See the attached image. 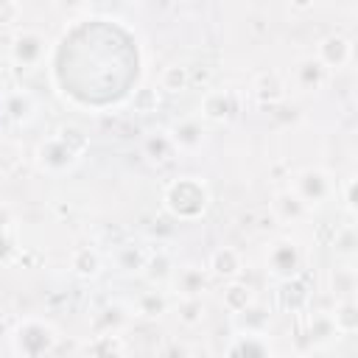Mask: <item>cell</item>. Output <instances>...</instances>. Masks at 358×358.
Here are the masks:
<instances>
[{
	"instance_id": "1",
	"label": "cell",
	"mask_w": 358,
	"mask_h": 358,
	"mask_svg": "<svg viewBox=\"0 0 358 358\" xmlns=\"http://www.w3.org/2000/svg\"><path fill=\"white\" fill-rule=\"evenodd\" d=\"M87 148H90V137L78 126H64L62 131L36 143L34 165L48 176H64L73 168H78Z\"/></svg>"
},
{
	"instance_id": "2",
	"label": "cell",
	"mask_w": 358,
	"mask_h": 358,
	"mask_svg": "<svg viewBox=\"0 0 358 358\" xmlns=\"http://www.w3.org/2000/svg\"><path fill=\"white\" fill-rule=\"evenodd\" d=\"M213 204L210 185L201 176H179L165 185L162 190V207L173 221H199Z\"/></svg>"
},
{
	"instance_id": "3",
	"label": "cell",
	"mask_w": 358,
	"mask_h": 358,
	"mask_svg": "<svg viewBox=\"0 0 358 358\" xmlns=\"http://www.w3.org/2000/svg\"><path fill=\"white\" fill-rule=\"evenodd\" d=\"M8 338H11V350L17 358H50L62 336L56 324L42 316H22L14 322Z\"/></svg>"
},
{
	"instance_id": "4",
	"label": "cell",
	"mask_w": 358,
	"mask_h": 358,
	"mask_svg": "<svg viewBox=\"0 0 358 358\" xmlns=\"http://www.w3.org/2000/svg\"><path fill=\"white\" fill-rule=\"evenodd\" d=\"M336 179L327 168H319V165H310V168H299L296 173L288 176V190L308 207H322L324 201H330L336 196Z\"/></svg>"
},
{
	"instance_id": "5",
	"label": "cell",
	"mask_w": 358,
	"mask_h": 358,
	"mask_svg": "<svg viewBox=\"0 0 358 358\" xmlns=\"http://www.w3.org/2000/svg\"><path fill=\"white\" fill-rule=\"evenodd\" d=\"M263 263H266V271H268L271 280L288 282V280H296L299 277L302 263H305V255H302L299 241H294L291 235H280V238H274L266 246Z\"/></svg>"
},
{
	"instance_id": "6",
	"label": "cell",
	"mask_w": 358,
	"mask_h": 358,
	"mask_svg": "<svg viewBox=\"0 0 358 358\" xmlns=\"http://www.w3.org/2000/svg\"><path fill=\"white\" fill-rule=\"evenodd\" d=\"M48 36L36 28H17L8 42V59L14 67L36 70L48 56Z\"/></svg>"
},
{
	"instance_id": "7",
	"label": "cell",
	"mask_w": 358,
	"mask_h": 358,
	"mask_svg": "<svg viewBox=\"0 0 358 358\" xmlns=\"http://www.w3.org/2000/svg\"><path fill=\"white\" fill-rule=\"evenodd\" d=\"M168 288H171L173 299H201L204 291L210 288V274L199 263H182V266H176Z\"/></svg>"
},
{
	"instance_id": "8",
	"label": "cell",
	"mask_w": 358,
	"mask_h": 358,
	"mask_svg": "<svg viewBox=\"0 0 358 358\" xmlns=\"http://www.w3.org/2000/svg\"><path fill=\"white\" fill-rule=\"evenodd\" d=\"M352 53H355L352 39L347 34H341V31H330L316 42V53L313 56L333 73V70H344L352 62Z\"/></svg>"
},
{
	"instance_id": "9",
	"label": "cell",
	"mask_w": 358,
	"mask_h": 358,
	"mask_svg": "<svg viewBox=\"0 0 358 358\" xmlns=\"http://www.w3.org/2000/svg\"><path fill=\"white\" fill-rule=\"evenodd\" d=\"M165 131H168V137H171V143L179 154H196V151H201V145L207 140V129L199 120V115L176 117Z\"/></svg>"
},
{
	"instance_id": "10",
	"label": "cell",
	"mask_w": 358,
	"mask_h": 358,
	"mask_svg": "<svg viewBox=\"0 0 358 358\" xmlns=\"http://www.w3.org/2000/svg\"><path fill=\"white\" fill-rule=\"evenodd\" d=\"M327 81H330V70L316 56H302L291 67V87L302 95H313V92L324 90Z\"/></svg>"
},
{
	"instance_id": "11",
	"label": "cell",
	"mask_w": 358,
	"mask_h": 358,
	"mask_svg": "<svg viewBox=\"0 0 358 358\" xmlns=\"http://www.w3.org/2000/svg\"><path fill=\"white\" fill-rule=\"evenodd\" d=\"M0 112L14 126H28L36 117V98L28 90H6L0 92Z\"/></svg>"
},
{
	"instance_id": "12",
	"label": "cell",
	"mask_w": 358,
	"mask_h": 358,
	"mask_svg": "<svg viewBox=\"0 0 358 358\" xmlns=\"http://www.w3.org/2000/svg\"><path fill=\"white\" fill-rule=\"evenodd\" d=\"M274 352V344L268 333H232L227 341L224 358H268Z\"/></svg>"
},
{
	"instance_id": "13",
	"label": "cell",
	"mask_w": 358,
	"mask_h": 358,
	"mask_svg": "<svg viewBox=\"0 0 358 358\" xmlns=\"http://www.w3.org/2000/svg\"><path fill=\"white\" fill-rule=\"evenodd\" d=\"M238 112V101L229 90H210L199 103V120L207 123H229Z\"/></svg>"
},
{
	"instance_id": "14",
	"label": "cell",
	"mask_w": 358,
	"mask_h": 358,
	"mask_svg": "<svg viewBox=\"0 0 358 358\" xmlns=\"http://www.w3.org/2000/svg\"><path fill=\"white\" fill-rule=\"evenodd\" d=\"M204 268H207L210 280L232 282V280H241V274H243V257L235 246H218V249H213Z\"/></svg>"
},
{
	"instance_id": "15",
	"label": "cell",
	"mask_w": 358,
	"mask_h": 358,
	"mask_svg": "<svg viewBox=\"0 0 358 358\" xmlns=\"http://www.w3.org/2000/svg\"><path fill=\"white\" fill-rule=\"evenodd\" d=\"M131 322V308L123 302H109L92 316V336H120Z\"/></svg>"
},
{
	"instance_id": "16",
	"label": "cell",
	"mask_w": 358,
	"mask_h": 358,
	"mask_svg": "<svg viewBox=\"0 0 358 358\" xmlns=\"http://www.w3.org/2000/svg\"><path fill=\"white\" fill-rule=\"evenodd\" d=\"M302 333H305L308 344L316 347V350H324V347H330V344H336L341 338L336 324H333L330 310H310L305 324H302Z\"/></svg>"
},
{
	"instance_id": "17",
	"label": "cell",
	"mask_w": 358,
	"mask_h": 358,
	"mask_svg": "<svg viewBox=\"0 0 358 358\" xmlns=\"http://www.w3.org/2000/svg\"><path fill=\"white\" fill-rule=\"evenodd\" d=\"M285 92H288V84L282 81V76L277 70H263L252 81V98L260 106H271V109L280 106L285 101Z\"/></svg>"
},
{
	"instance_id": "18",
	"label": "cell",
	"mask_w": 358,
	"mask_h": 358,
	"mask_svg": "<svg viewBox=\"0 0 358 358\" xmlns=\"http://www.w3.org/2000/svg\"><path fill=\"white\" fill-rule=\"evenodd\" d=\"M129 308H131V316H140V319H162L165 313H171L173 299L162 288H148V291L137 294Z\"/></svg>"
},
{
	"instance_id": "19",
	"label": "cell",
	"mask_w": 358,
	"mask_h": 358,
	"mask_svg": "<svg viewBox=\"0 0 358 358\" xmlns=\"http://www.w3.org/2000/svg\"><path fill=\"white\" fill-rule=\"evenodd\" d=\"M67 268L78 280H95L103 271V257L95 246H76L67 257Z\"/></svg>"
},
{
	"instance_id": "20",
	"label": "cell",
	"mask_w": 358,
	"mask_h": 358,
	"mask_svg": "<svg viewBox=\"0 0 358 358\" xmlns=\"http://www.w3.org/2000/svg\"><path fill=\"white\" fill-rule=\"evenodd\" d=\"M310 215V210L285 187V190H277L271 196V218L280 221V224H299Z\"/></svg>"
},
{
	"instance_id": "21",
	"label": "cell",
	"mask_w": 358,
	"mask_h": 358,
	"mask_svg": "<svg viewBox=\"0 0 358 358\" xmlns=\"http://www.w3.org/2000/svg\"><path fill=\"white\" fill-rule=\"evenodd\" d=\"M173 271H176V260H173V255H171L168 249H154V252H148L145 266H143V277H145L154 288L168 285L171 277H173Z\"/></svg>"
},
{
	"instance_id": "22",
	"label": "cell",
	"mask_w": 358,
	"mask_h": 358,
	"mask_svg": "<svg viewBox=\"0 0 358 358\" xmlns=\"http://www.w3.org/2000/svg\"><path fill=\"white\" fill-rule=\"evenodd\" d=\"M257 302V291L243 282V280H232V282H224V291H221V305L229 316H238L243 313L246 308H252Z\"/></svg>"
},
{
	"instance_id": "23",
	"label": "cell",
	"mask_w": 358,
	"mask_h": 358,
	"mask_svg": "<svg viewBox=\"0 0 358 358\" xmlns=\"http://www.w3.org/2000/svg\"><path fill=\"white\" fill-rule=\"evenodd\" d=\"M327 291L338 299H355V291H358V271L352 263H341V266H333L327 271Z\"/></svg>"
},
{
	"instance_id": "24",
	"label": "cell",
	"mask_w": 358,
	"mask_h": 358,
	"mask_svg": "<svg viewBox=\"0 0 358 358\" xmlns=\"http://www.w3.org/2000/svg\"><path fill=\"white\" fill-rule=\"evenodd\" d=\"M176 154H179V151L173 148V143H171V137H168L165 129L148 131V134L143 137V157H145L151 165H168V162H173Z\"/></svg>"
},
{
	"instance_id": "25",
	"label": "cell",
	"mask_w": 358,
	"mask_h": 358,
	"mask_svg": "<svg viewBox=\"0 0 358 358\" xmlns=\"http://www.w3.org/2000/svg\"><path fill=\"white\" fill-rule=\"evenodd\" d=\"M145 257H148V249H143V246L134 243V241H123V243H117L115 252H112L115 268L123 271V274H143Z\"/></svg>"
},
{
	"instance_id": "26",
	"label": "cell",
	"mask_w": 358,
	"mask_h": 358,
	"mask_svg": "<svg viewBox=\"0 0 358 358\" xmlns=\"http://www.w3.org/2000/svg\"><path fill=\"white\" fill-rule=\"evenodd\" d=\"M271 310L260 308L257 302L246 308L243 313L232 316V333H268L271 330Z\"/></svg>"
},
{
	"instance_id": "27",
	"label": "cell",
	"mask_w": 358,
	"mask_h": 358,
	"mask_svg": "<svg viewBox=\"0 0 358 358\" xmlns=\"http://www.w3.org/2000/svg\"><path fill=\"white\" fill-rule=\"evenodd\" d=\"M308 299H310V294H308V288H305V282L296 277V280H288V282H280V291H277V305L282 308V310H288V313H302L305 308H308Z\"/></svg>"
},
{
	"instance_id": "28",
	"label": "cell",
	"mask_w": 358,
	"mask_h": 358,
	"mask_svg": "<svg viewBox=\"0 0 358 358\" xmlns=\"http://www.w3.org/2000/svg\"><path fill=\"white\" fill-rule=\"evenodd\" d=\"M171 310L176 313V322H179L182 327H199V324H204V319H207V305H204V299H176Z\"/></svg>"
},
{
	"instance_id": "29",
	"label": "cell",
	"mask_w": 358,
	"mask_h": 358,
	"mask_svg": "<svg viewBox=\"0 0 358 358\" xmlns=\"http://www.w3.org/2000/svg\"><path fill=\"white\" fill-rule=\"evenodd\" d=\"M190 81L193 78H190V67L187 64H168L159 73V90L162 92H171V95L185 92L190 87Z\"/></svg>"
},
{
	"instance_id": "30",
	"label": "cell",
	"mask_w": 358,
	"mask_h": 358,
	"mask_svg": "<svg viewBox=\"0 0 358 358\" xmlns=\"http://www.w3.org/2000/svg\"><path fill=\"white\" fill-rule=\"evenodd\" d=\"M333 324L338 330V336H352L358 330V305L355 299H338L336 308L330 310Z\"/></svg>"
},
{
	"instance_id": "31",
	"label": "cell",
	"mask_w": 358,
	"mask_h": 358,
	"mask_svg": "<svg viewBox=\"0 0 358 358\" xmlns=\"http://www.w3.org/2000/svg\"><path fill=\"white\" fill-rule=\"evenodd\" d=\"M123 344L120 336H92L87 344V358H120Z\"/></svg>"
},
{
	"instance_id": "32",
	"label": "cell",
	"mask_w": 358,
	"mask_h": 358,
	"mask_svg": "<svg viewBox=\"0 0 358 358\" xmlns=\"http://www.w3.org/2000/svg\"><path fill=\"white\" fill-rule=\"evenodd\" d=\"M333 252H336L344 263H352V257H355V252H358V238H355V227H352V221L344 224L341 229H336Z\"/></svg>"
},
{
	"instance_id": "33",
	"label": "cell",
	"mask_w": 358,
	"mask_h": 358,
	"mask_svg": "<svg viewBox=\"0 0 358 358\" xmlns=\"http://www.w3.org/2000/svg\"><path fill=\"white\" fill-rule=\"evenodd\" d=\"M131 106H134V112H140V115L157 112V106H159V90H157V87H151V84H143L140 90H134Z\"/></svg>"
},
{
	"instance_id": "34",
	"label": "cell",
	"mask_w": 358,
	"mask_h": 358,
	"mask_svg": "<svg viewBox=\"0 0 358 358\" xmlns=\"http://www.w3.org/2000/svg\"><path fill=\"white\" fill-rule=\"evenodd\" d=\"M355 185H358L355 173L344 176V182H341V185H336V193H341V207H344V213H347V218H350V221L355 218Z\"/></svg>"
},
{
	"instance_id": "35",
	"label": "cell",
	"mask_w": 358,
	"mask_h": 358,
	"mask_svg": "<svg viewBox=\"0 0 358 358\" xmlns=\"http://www.w3.org/2000/svg\"><path fill=\"white\" fill-rule=\"evenodd\" d=\"M157 358H193V350L179 338H168V341L159 344Z\"/></svg>"
},
{
	"instance_id": "36",
	"label": "cell",
	"mask_w": 358,
	"mask_h": 358,
	"mask_svg": "<svg viewBox=\"0 0 358 358\" xmlns=\"http://www.w3.org/2000/svg\"><path fill=\"white\" fill-rule=\"evenodd\" d=\"M22 20V3L17 0H0V28H11Z\"/></svg>"
},
{
	"instance_id": "37",
	"label": "cell",
	"mask_w": 358,
	"mask_h": 358,
	"mask_svg": "<svg viewBox=\"0 0 358 358\" xmlns=\"http://www.w3.org/2000/svg\"><path fill=\"white\" fill-rule=\"evenodd\" d=\"M17 257V243L8 232H0V266H8Z\"/></svg>"
},
{
	"instance_id": "38",
	"label": "cell",
	"mask_w": 358,
	"mask_h": 358,
	"mask_svg": "<svg viewBox=\"0 0 358 358\" xmlns=\"http://www.w3.org/2000/svg\"><path fill=\"white\" fill-rule=\"evenodd\" d=\"M11 224H14V210H11V204H8V201H3V199H0V232H8V229H11Z\"/></svg>"
},
{
	"instance_id": "39",
	"label": "cell",
	"mask_w": 358,
	"mask_h": 358,
	"mask_svg": "<svg viewBox=\"0 0 358 358\" xmlns=\"http://www.w3.org/2000/svg\"><path fill=\"white\" fill-rule=\"evenodd\" d=\"M268 358H294V355H288V352H280V350H274Z\"/></svg>"
}]
</instances>
